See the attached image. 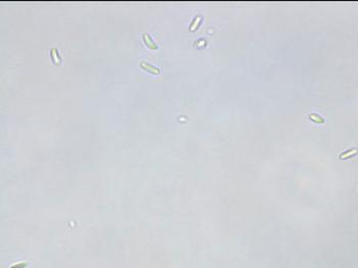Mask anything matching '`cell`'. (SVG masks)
Listing matches in <instances>:
<instances>
[{
  "label": "cell",
  "mask_w": 358,
  "mask_h": 268,
  "mask_svg": "<svg viewBox=\"0 0 358 268\" xmlns=\"http://www.w3.org/2000/svg\"><path fill=\"white\" fill-rule=\"evenodd\" d=\"M358 153V150L357 148H353V150H350L348 151H345V153H342L341 156H340V159L341 160H345V159H348V158H351L353 157L354 155H356Z\"/></svg>",
  "instance_id": "1"
},
{
  "label": "cell",
  "mask_w": 358,
  "mask_h": 268,
  "mask_svg": "<svg viewBox=\"0 0 358 268\" xmlns=\"http://www.w3.org/2000/svg\"><path fill=\"white\" fill-rule=\"evenodd\" d=\"M141 67H142V68H144V69L149 70V71L152 72V73H155V74H159V73H160V70H159L158 68L152 67V66L149 65V63H141Z\"/></svg>",
  "instance_id": "2"
},
{
  "label": "cell",
  "mask_w": 358,
  "mask_h": 268,
  "mask_svg": "<svg viewBox=\"0 0 358 268\" xmlns=\"http://www.w3.org/2000/svg\"><path fill=\"white\" fill-rule=\"evenodd\" d=\"M309 118H310L311 120H313L314 122H316V123H320V124L324 123V119L319 117V116L316 115V114H311L310 116H309Z\"/></svg>",
  "instance_id": "3"
},
{
  "label": "cell",
  "mask_w": 358,
  "mask_h": 268,
  "mask_svg": "<svg viewBox=\"0 0 358 268\" xmlns=\"http://www.w3.org/2000/svg\"><path fill=\"white\" fill-rule=\"evenodd\" d=\"M143 37H144V38H146V40H144V41H145L146 43H148V44L149 45V46L152 47V48H154V49H156V48H158V46H157V45H156V44L154 43V42L152 41V38L149 37V36H148V34H143Z\"/></svg>",
  "instance_id": "4"
},
{
  "label": "cell",
  "mask_w": 358,
  "mask_h": 268,
  "mask_svg": "<svg viewBox=\"0 0 358 268\" xmlns=\"http://www.w3.org/2000/svg\"><path fill=\"white\" fill-rule=\"evenodd\" d=\"M27 263H25V264H23V263H19V264H17V265H13V266H11V268H25L26 266H27Z\"/></svg>",
  "instance_id": "5"
}]
</instances>
